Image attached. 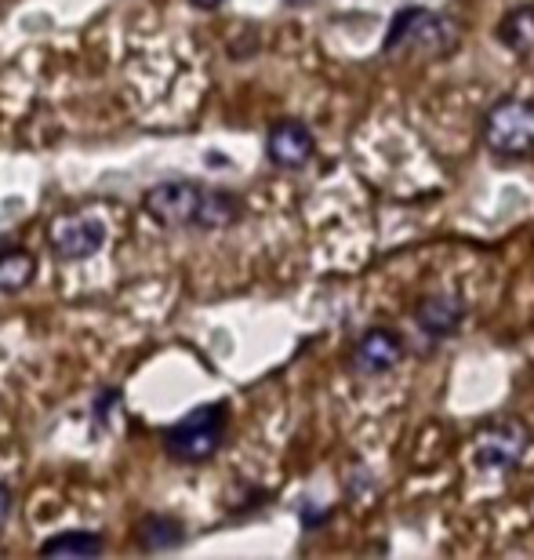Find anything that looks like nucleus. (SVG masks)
Instances as JSON below:
<instances>
[{
  "label": "nucleus",
  "instance_id": "f257e3e1",
  "mask_svg": "<svg viewBox=\"0 0 534 560\" xmlns=\"http://www.w3.org/2000/svg\"><path fill=\"white\" fill-rule=\"evenodd\" d=\"M226 425H229L226 405H200L164 433V447H168L175 463H207L222 447Z\"/></svg>",
  "mask_w": 534,
  "mask_h": 560
},
{
  "label": "nucleus",
  "instance_id": "f03ea898",
  "mask_svg": "<svg viewBox=\"0 0 534 560\" xmlns=\"http://www.w3.org/2000/svg\"><path fill=\"white\" fill-rule=\"evenodd\" d=\"M454 33H459V26L448 15H437V11L426 8H404L385 33L382 51L393 55L404 44H411L415 51H448L454 48Z\"/></svg>",
  "mask_w": 534,
  "mask_h": 560
},
{
  "label": "nucleus",
  "instance_id": "7ed1b4c3",
  "mask_svg": "<svg viewBox=\"0 0 534 560\" xmlns=\"http://www.w3.org/2000/svg\"><path fill=\"white\" fill-rule=\"evenodd\" d=\"M484 142L502 156H524L534 150V103L502 98L484 117Z\"/></svg>",
  "mask_w": 534,
  "mask_h": 560
},
{
  "label": "nucleus",
  "instance_id": "20e7f679",
  "mask_svg": "<svg viewBox=\"0 0 534 560\" xmlns=\"http://www.w3.org/2000/svg\"><path fill=\"white\" fill-rule=\"evenodd\" d=\"M527 444H531V433L524 422H517V419L491 422L480 433V441H476L473 463L487 469V474H509V469L520 466Z\"/></svg>",
  "mask_w": 534,
  "mask_h": 560
},
{
  "label": "nucleus",
  "instance_id": "39448f33",
  "mask_svg": "<svg viewBox=\"0 0 534 560\" xmlns=\"http://www.w3.org/2000/svg\"><path fill=\"white\" fill-rule=\"evenodd\" d=\"M51 252L66 262H84L103 252L106 244V222L95 215H55L48 226Z\"/></svg>",
  "mask_w": 534,
  "mask_h": 560
},
{
  "label": "nucleus",
  "instance_id": "423d86ee",
  "mask_svg": "<svg viewBox=\"0 0 534 560\" xmlns=\"http://www.w3.org/2000/svg\"><path fill=\"white\" fill-rule=\"evenodd\" d=\"M204 189L186 178H171V183H157L146 194V211L150 219H157L161 226H197V208Z\"/></svg>",
  "mask_w": 534,
  "mask_h": 560
},
{
  "label": "nucleus",
  "instance_id": "0eeeda50",
  "mask_svg": "<svg viewBox=\"0 0 534 560\" xmlns=\"http://www.w3.org/2000/svg\"><path fill=\"white\" fill-rule=\"evenodd\" d=\"M400 357H404V342H400V335L393 328H367L353 346L349 368L356 375L375 378V375L393 372L400 364Z\"/></svg>",
  "mask_w": 534,
  "mask_h": 560
},
{
  "label": "nucleus",
  "instance_id": "6e6552de",
  "mask_svg": "<svg viewBox=\"0 0 534 560\" xmlns=\"http://www.w3.org/2000/svg\"><path fill=\"white\" fill-rule=\"evenodd\" d=\"M265 153H270V161L276 167H284V172H298V167H306L313 161L317 139L302 120H281V125H273L270 136H265Z\"/></svg>",
  "mask_w": 534,
  "mask_h": 560
},
{
  "label": "nucleus",
  "instance_id": "1a4fd4ad",
  "mask_svg": "<svg viewBox=\"0 0 534 560\" xmlns=\"http://www.w3.org/2000/svg\"><path fill=\"white\" fill-rule=\"evenodd\" d=\"M465 320V302L459 295H426L415 306V324L429 339H448L462 328Z\"/></svg>",
  "mask_w": 534,
  "mask_h": 560
},
{
  "label": "nucleus",
  "instance_id": "9d476101",
  "mask_svg": "<svg viewBox=\"0 0 534 560\" xmlns=\"http://www.w3.org/2000/svg\"><path fill=\"white\" fill-rule=\"evenodd\" d=\"M186 542V524L168 513H150L139 524V546L146 553H168Z\"/></svg>",
  "mask_w": 534,
  "mask_h": 560
},
{
  "label": "nucleus",
  "instance_id": "9b49d317",
  "mask_svg": "<svg viewBox=\"0 0 534 560\" xmlns=\"http://www.w3.org/2000/svg\"><path fill=\"white\" fill-rule=\"evenodd\" d=\"M244 205L226 189H204L200 197V208H197V226L200 230H226L233 222L240 219Z\"/></svg>",
  "mask_w": 534,
  "mask_h": 560
},
{
  "label": "nucleus",
  "instance_id": "f8f14e48",
  "mask_svg": "<svg viewBox=\"0 0 534 560\" xmlns=\"http://www.w3.org/2000/svg\"><path fill=\"white\" fill-rule=\"evenodd\" d=\"M498 40H502L509 51L527 55L534 48V4L509 11V15L498 22Z\"/></svg>",
  "mask_w": 534,
  "mask_h": 560
},
{
  "label": "nucleus",
  "instance_id": "ddd939ff",
  "mask_svg": "<svg viewBox=\"0 0 534 560\" xmlns=\"http://www.w3.org/2000/svg\"><path fill=\"white\" fill-rule=\"evenodd\" d=\"M33 273H37V262H33L29 252H22V248L0 252V291H4V295H15V291L26 288Z\"/></svg>",
  "mask_w": 534,
  "mask_h": 560
},
{
  "label": "nucleus",
  "instance_id": "4468645a",
  "mask_svg": "<svg viewBox=\"0 0 534 560\" xmlns=\"http://www.w3.org/2000/svg\"><path fill=\"white\" fill-rule=\"evenodd\" d=\"M103 539L95 532H62L40 546V557H98Z\"/></svg>",
  "mask_w": 534,
  "mask_h": 560
},
{
  "label": "nucleus",
  "instance_id": "2eb2a0df",
  "mask_svg": "<svg viewBox=\"0 0 534 560\" xmlns=\"http://www.w3.org/2000/svg\"><path fill=\"white\" fill-rule=\"evenodd\" d=\"M8 513H11V491L0 485V524L8 521Z\"/></svg>",
  "mask_w": 534,
  "mask_h": 560
},
{
  "label": "nucleus",
  "instance_id": "dca6fc26",
  "mask_svg": "<svg viewBox=\"0 0 534 560\" xmlns=\"http://www.w3.org/2000/svg\"><path fill=\"white\" fill-rule=\"evenodd\" d=\"M193 8H200V11H215V8H222V0H189Z\"/></svg>",
  "mask_w": 534,
  "mask_h": 560
}]
</instances>
